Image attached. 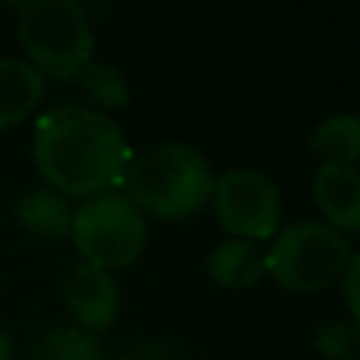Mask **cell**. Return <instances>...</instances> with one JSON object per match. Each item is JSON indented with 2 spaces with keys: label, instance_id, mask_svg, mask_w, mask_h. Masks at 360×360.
Listing matches in <instances>:
<instances>
[{
  "label": "cell",
  "instance_id": "1",
  "mask_svg": "<svg viewBox=\"0 0 360 360\" xmlns=\"http://www.w3.org/2000/svg\"><path fill=\"white\" fill-rule=\"evenodd\" d=\"M32 158L60 196H101L124 184L133 149L108 114L60 105L35 120Z\"/></svg>",
  "mask_w": 360,
  "mask_h": 360
},
{
  "label": "cell",
  "instance_id": "2",
  "mask_svg": "<svg viewBox=\"0 0 360 360\" xmlns=\"http://www.w3.org/2000/svg\"><path fill=\"white\" fill-rule=\"evenodd\" d=\"M212 168L193 146L158 143L136 152L127 165L124 190L139 212L155 218H186L199 212L212 196Z\"/></svg>",
  "mask_w": 360,
  "mask_h": 360
},
{
  "label": "cell",
  "instance_id": "3",
  "mask_svg": "<svg viewBox=\"0 0 360 360\" xmlns=\"http://www.w3.org/2000/svg\"><path fill=\"white\" fill-rule=\"evenodd\" d=\"M19 41L41 76L70 82L92 63V25L76 0H32L19 6Z\"/></svg>",
  "mask_w": 360,
  "mask_h": 360
},
{
  "label": "cell",
  "instance_id": "4",
  "mask_svg": "<svg viewBox=\"0 0 360 360\" xmlns=\"http://www.w3.org/2000/svg\"><path fill=\"white\" fill-rule=\"evenodd\" d=\"M354 247L351 237L326 221H297L285 228L262 253L266 272L288 291L313 294L332 288L345 275Z\"/></svg>",
  "mask_w": 360,
  "mask_h": 360
},
{
  "label": "cell",
  "instance_id": "5",
  "mask_svg": "<svg viewBox=\"0 0 360 360\" xmlns=\"http://www.w3.org/2000/svg\"><path fill=\"white\" fill-rule=\"evenodd\" d=\"M70 237L82 262L105 269H124L139 259L146 247V215L120 193H101L73 209Z\"/></svg>",
  "mask_w": 360,
  "mask_h": 360
},
{
  "label": "cell",
  "instance_id": "6",
  "mask_svg": "<svg viewBox=\"0 0 360 360\" xmlns=\"http://www.w3.org/2000/svg\"><path fill=\"white\" fill-rule=\"evenodd\" d=\"M212 205L224 231L237 240H266L281 224V193L256 168H231L212 184Z\"/></svg>",
  "mask_w": 360,
  "mask_h": 360
},
{
  "label": "cell",
  "instance_id": "7",
  "mask_svg": "<svg viewBox=\"0 0 360 360\" xmlns=\"http://www.w3.org/2000/svg\"><path fill=\"white\" fill-rule=\"evenodd\" d=\"M63 304L79 329H108L120 313V288L111 272L79 259L63 278Z\"/></svg>",
  "mask_w": 360,
  "mask_h": 360
},
{
  "label": "cell",
  "instance_id": "8",
  "mask_svg": "<svg viewBox=\"0 0 360 360\" xmlns=\"http://www.w3.org/2000/svg\"><path fill=\"white\" fill-rule=\"evenodd\" d=\"M313 196L319 212L326 215V224L342 234H354L360 228V174L357 168H326L316 171Z\"/></svg>",
  "mask_w": 360,
  "mask_h": 360
},
{
  "label": "cell",
  "instance_id": "9",
  "mask_svg": "<svg viewBox=\"0 0 360 360\" xmlns=\"http://www.w3.org/2000/svg\"><path fill=\"white\" fill-rule=\"evenodd\" d=\"M44 95V76L29 60L0 57V130L22 124Z\"/></svg>",
  "mask_w": 360,
  "mask_h": 360
},
{
  "label": "cell",
  "instance_id": "10",
  "mask_svg": "<svg viewBox=\"0 0 360 360\" xmlns=\"http://www.w3.org/2000/svg\"><path fill=\"white\" fill-rule=\"evenodd\" d=\"M209 278L221 288H231V291H243V288H253L256 281L266 272V262H262V250L250 240H231L218 243L209 253Z\"/></svg>",
  "mask_w": 360,
  "mask_h": 360
},
{
  "label": "cell",
  "instance_id": "11",
  "mask_svg": "<svg viewBox=\"0 0 360 360\" xmlns=\"http://www.w3.org/2000/svg\"><path fill=\"white\" fill-rule=\"evenodd\" d=\"M310 152L332 168H357L360 158V120L354 114H332L319 120L310 136Z\"/></svg>",
  "mask_w": 360,
  "mask_h": 360
},
{
  "label": "cell",
  "instance_id": "12",
  "mask_svg": "<svg viewBox=\"0 0 360 360\" xmlns=\"http://www.w3.org/2000/svg\"><path fill=\"white\" fill-rule=\"evenodd\" d=\"M16 218L38 237H67L73 209L57 190H29L16 199Z\"/></svg>",
  "mask_w": 360,
  "mask_h": 360
},
{
  "label": "cell",
  "instance_id": "13",
  "mask_svg": "<svg viewBox=\"0 0 360 360\" xmlns=\"http://www.w3.org/2000/svg\"><path fill=\"white\" fill-rule=\"evenodd\" d=\"M25 360H101V345L79 326H51Z\"/></svg>",
  "mask_w": 360,
  "mask_h": 360
},
{
  "label": "cell",
  "instance_id": "14",
  "mask_svg": "<svg viewBox=\"0 0 360 360\" xmlns=\"http://www.w3.org/2000/svg\"><path fill=\"white\" fill-rule=\"evenodd\" d=\"M76 79L82 82V92L89 95V101H95V111H114V108H124L130 101V86H127L124 73L111 63H89Z\"/></svg>",
  "mask_w": 360,
  "mask_h": 360
},
{
  "label": "cell",
  "instance_id": "15",
  "mask_svg": "<svg viewBox=\"0 0 360 360\" xmlns=\"http://www.w3.org/2000/svg\"><path fill=\"white\" fill-rule=\"evenodd\" d=\"M316 351L326 360H357L360 329L351 319H326L316 332Z\"/></svg>",
  "mask_w": 360,
  "mask_h": 360
},
{
  "label": "cell",
  "instance_id": "16",
  "mask_svg": "<svg viewBox=\"0 0 360 360\" xmlns=\"http://www.w3.org/2000/svg\"><path fill=\"white\" fill-rule=\"evenodd\" d=\"M345 285V304H348V313H351V323H357L360 319V294H357V285H360V259H357V253L351 256V262H348V269H345V275L338 278Z\"/></svg>",
  "mask_w": 360,
  "mask_h": 360
},
{
  "label": "cell",
  "instance_id": "17",
  "mask_svg": "<svg viewBox=\"0 0 360 360\" xmlns=\"http://www.w3.org/2000/svg\"><path fill=\"white\" fill-rule=\"evenodd\" d=\"M117 360H184V357L165 342H139L130 351H124Z\"/></svg>",
  "mask_w": 360,
  "mask_h": 360
},
{
  "label": "cell",
  "instance_id": "18",
  "mask_svg": "<svg viewBox=\"0 0 360 360\" xmlns=\"http://www.w3.org/2000/svg\"><path fill=\"white\" fill-rule=\"evenodd\" d=\"M13 357V342L6 332H0V360H10Z\"/></svg>",
  "mask_w": 360,
  "mask_h": 360
}]
</instances>
